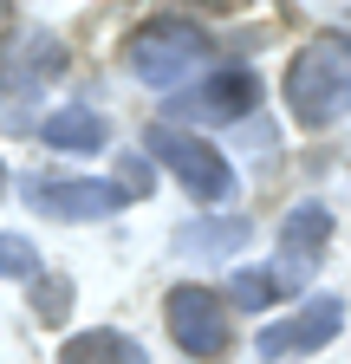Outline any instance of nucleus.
<instances>
[{
  "label": "nucleus",
  "instance_id": "6",
  "mask_svg": "<svg viewBox=\"0 0 351 364\" xmlns=\"http://www.w3.org/2000/svg\"><path fill=\"white\" fill-rule=\"evenodd\" d=\"M260 105V78L247 72V65H222V72H208L189 98H176L169 111H183L189 124H234V117H247Z\"/></svg>",
  "mask_w": 351,
  "mask_h": 364
},
{
  "label": "nucleus",
  "instance_id": "4",
  "mask_svg": "<svg viewBox=\"0 0 351 364\" xmlns=\"http://www.w3.org/2000/svg\"><path fill=\"white\" fill-rule=\"evenodd\" d=\"M163 326H169V338H176V351H183V358L215 364V358L234 351V318H228L222 293H208V287H169Z\"/></svg>",
  "mask_w": 351,
  "mask_h": 364
},
{
  "label": "nucleus",
  "instance_id": "13",
  "mask_svg": "<svg viewBox=\"0 0 351 364\" xmlns=\"http://www.w3.org/2000/svg\"><path fill=\"white\" fill-rule=\"evenodd\" d=\"M293 280H306L299 267H286V273H260V267H241L228 293H234V299H241L247 312H260V306H274L280 293H293Z\"/></svg>",
  "mask_w": 351,
  "mask_h": 364
},
{
  "label": "nucleus",
  "instance_id": "11",
  "mask_svg": "<svg viewBox=\"0 0 351 364\" xmlns=\"http://www.w3.org/2000/svg\"><path fill=\"white\" fill-rule=\"evenodd\" d=\"M111 136V124L98 111H53L46 124H39V144L46 150H98Z\"/></svg>",
  "mask_w": 351,
  "mask_h": 364
},
{
  "label": "nucleus",
  "instance_id": "12",
  "mask_svg": "<svg viewBox=\"0 0 351 364\" xmlns=\"http://www.w3.org/2000/svg\"><path fill=\"white\" fill-rule=\"evenodd\" d=\"M247 241V215H228V221H189L176 228V247L183 254H234Z\"/></svg>",
  "mask_w": 351,
  "mask_h": 364
},
{
  "label": "nucleus",
  "instance_id": "2",
  "mask_svg": "<svg viewBox=\"0 0 351 364\" xmlns=\"http://www.w3.org/2000/svg\"><path fill=\"white\" fill-rule=\"evenodd\" d=\"M215 53L208 46V33L195 26V20H176V14H163V20H144L137 33L124 39V59H130V72H137L144 85H156V91H169V85H183L202 59Z\"/></svg>",
  "mask_w": 351,
  "mask_h": 364
},
{
  "label": "nucleus",
  "instance_id": "1",
  "mask_svg": "<svg viewBox=\"0 0 351 364\" xmlns=\"http://www.w3.org/2000/svg\"><path fill=\"white\" fill-rule=\"evenodd\" d=\"M286 111L299 130H332L351 111V39L313 33L286 65Z\"/></svg>",
  "mask_w": 351,
  "mask_h": 364
},
{
  "label": "nucleus",
  "instance_id": "15",
  "mask_svg": "<svg viewBox=\"0 0 351 364\" xmlns=\"http://www.w3.org/2000/svg\"><path fill=\"white\" fill-rule=\"evenodd\" d=\"M0 273H7V280H39L46 260H39V247L26 235H0Z\"/></svg>",
  "mask_w": 351,
  "mask_h": 364
},
{
  "label": "nucleus",
  "instance_id": "3",
  "mask_svg": "<svg viewBox=\"0 0 351 364\" xmlns=\"http://www.w3.org/2000/svg\"><path fill=\"white\" fill-rule=\"evenodd\" d=\"M144 150H150L156 163H169V176L183 182L195 202H228V196H234L228 156L215 150V144H202L195 130H183V124H150V130H144Z\"/></svg>",
  "mask_w": 351,
  "mask_h": 364
},
{
  "label": "nucleus",
  "instance_id": "10",
  "mask_svg": "<svg viewBox=\"0 0 351 364\" xmlns=\"http://www.w3.org/2000/svg\"><path fill=\"white\" fill-rule=\"evenodd\" d=\"M59 364H150V358H144L137 338H124V332H111V326H92V332L65 338V358H59Z\"/></svg>",
  "mask_w": 351,
  "mask_h": 364
},
{
  "label": "nucleus",
  "instance_id": "16",
  "mask_svg": "<svg viewBox=\"0 0 351 364\" xmlns=\"http://www.w3.org/2000/svg\"><path fill=\"white\" fill-rule=\"evenodd\" d=\"M0 196H7V163H0Z\"/></svg>",
  "mask_w": 351,
  "mask_h": 364
},
{
  "label": "nucleus",
  "instance_id": "9",
  "mask_svg": "<svg viewBox=\"0 0 351 364\" xmlns=\"http://www.w3.org/2000/svg\"><path fill=\"white\" fill-rule=\"evenodd\" d=\"M0 78H7L14 91H33V85L59 78V39H53V33H26V39L14 46V53H7Z\"/></svg>",
  "mask_w": 351,
  "mask_h": 364
},
{
  "label": "nucleus",
  "instance_id": "14",
  "mask_svg": "<svg viewBox=\"0 0 351 364\" xmlns=\"http://www.w3.org/2000/svg\"><path fill=\"white\" fill-rule=\"evenodd\" d=\"M33 312H39V326H59V318L72 312V280H65V273H39V280H33Z\"/></svg>",
  "mask_w": 351,
  "mask_h": 364
},
{
  "label": "nucleus",
  "instance_id": "8",
  "mask_svg": "<svg viewBox=\"0 0 351 364\" xmlns=\"http://www.w3.org/2000/svg\"><path fill=\"white\" fill-rule=\"evenodd\" d=\"M325 241H332V208L325 202H299L286 221H280V267H293L299 260V273H313V260L325 254Z\"/></svg>",
  "mask_w": 351,
  "mask_h": 364
},
{
  "label": "nucleus",
  "instance_id": "5",
  "mask_svg": "<svg viewBox=\"0 0 351 364\" xmlns=\"http://www.w3.org/2000/svg\"><path fill=\"white\" fill-rule=\"evenodd\" d=\"M338 326H345V299H338V293H319V299H306L299 312L274 318V326H260L254 351H260V358H306V351L332 345Z\"/></svg>",
  "mask_w": 351,
  "mask_h": 364
},
{
  "label": "nucleus",
  "instance_id": "7",
  "mask_svg": "<svg viewBox=\"0 0 351 364\" xmlns=\"http://www.w3.org/2000/svg\"><path fill=\"white\" fill-rule=\"evenodd\" d=\"M26 202L39 208V215H59V221H104V215H117L130 196L117 189V182H92V176H72V182H26Z\"/></svg>",
  "mask_w": 351,
  "mask_h": 364
}]
</instances>
